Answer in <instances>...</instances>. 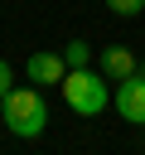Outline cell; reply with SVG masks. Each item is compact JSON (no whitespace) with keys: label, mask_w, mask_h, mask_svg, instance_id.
<instances>
[{"label":"cell","mask_w":145,"mask_h":155,"mask_svg":"<svg viewBox=\"0 0 145 155\" xmlns=\"http://www.w3.org/2000/svg\"><path fill=\"white\" fill-rule=\"evenodd\" d=\"M0 121H5V131L19 136V140L44 136V126H48V102H44V92H39L34 82H29V87H10L5 102H0Z\"/></svg>","instance_id":"6da1fadb"},{"label":"cell","mask_w":145,"mask_h":155,"mask_svg":"<svg viewBox=\"0 0 145 155\" xmlns=\"http://www.w3.org/2000/svg\"><path fill=\"white\" fill-rule=\"evenodd\" d=\"M63 97H68V111L72 116H82V121H92V116H102L106 111V73L97 68H68L63 73Z\"/></svg>","instance_id":"7a4b0ae2"},{"label":"cell","mask_w":145,"mask_h":155,"mask_svg":"<svg viewBox=\"0 0 145 155\" xmlns=\"http://www.w3.org/2000/svg\"><path fill=\"white\" fill-rule=\"evenodd\" d=\"M116 111H121V121H130V126H145V73L135 68L130 78H121L116 82Z\"/></svg>","instance_id":"3957f363"},{"label":"cell","mask_w":145,"mask_h":155,"mask_svg":"<svg viewBox=\"0 0 145 155\" xmlns=\"http://www.w3.org/2000/svg\"><path fill=\"white\" fill-rule=\"evenodd\" d=\"M63 73H68L63 53H48V48L29 53V82H34V87H58V82H63Z\"/></svg>","instance_id":"277c9868"},{"label":"cell","mask_w":145,"mask_h":155,"mask_svg":"<svg viewBox=\"0 0 145 155\" xmlns=\"http://www.w3.org/2000/svg\"><path fill=\"white\" fill-rule=\"evenodd\" d=\"M97 68L106 73V82H121V78H130L140 63H135V53L126 48V44H111V48H102V58H97Z\"/></svg>","instance_id":"5b68a950"},{"label":"cell","mask_w":145,"mask_h":155,"mask_svg":"<svg viewBox=\"0 0 145 155\" xmlns=\"http://www.w3.org/2000/svg\"><path fill=\"white\" fill-rule=\"evenodd\" d=\"M63 63H68V68H92V44H82V39H68V48H63Z\"/></svg>","instance_id":"8992f818"},{"label":"cell","mask_w":145,"mask_h":155,"mask_svg":"<svg viewBox=\"0 0 145 155\" xmlns=\"http://www.w3.org/2000/svg\"><path fill=\"white\" fill-rule=\"evenodd\" d=\"M106 10H111V15H121V19H130V15H140V10H145V0H106Z\"/></svg>","instance_id":"52a82bcc"},{"label":"cell","mask_w":145,"mask_h":155,"mask_svg":"<svg viewBox=\"0 0 145 155\" xmlns=\"http://www.w3.org/2000/svg\"><path fill=\"white\" fill-rule=\"evenodd\" d=\"M10 87H14V68L0 58V102H5V92H10Z\"/></svg>","instance_id":"ba28073f"}]
</instances>
